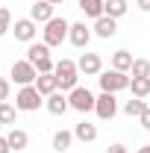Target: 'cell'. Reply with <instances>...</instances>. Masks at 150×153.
<instances>
[{"label":"cell","mask_w":150,"mask_h":153,"mask_svg":"<svg viewBox=\"0 0 150 153\" xmlns=\"http://www.w3.org/2000/svg\"><path fill=\"white\" fill-rule=\"evenodd\" d=\"M53 74H56L59 88H62V91H74L76 82H79V68H76L74 59H59L56 68H53Z\"/></svg>","instance_id":"6da1fadb"},{"label":"cell","mask_w":150,"mask_h":153,"mask_svg":"<svg viewBox=\"0 0 150 153\" xmlns=\"http://www.w3.org/2000/svg\"><path fill=\"white\" fill-rule=\"evenodd\" d=\"M127 9H130V3L127 0H103V15H109V18H124L127 15Z\"/></svg>","instance_id":"e0dca14e"},{"label":"cell","mask_w":150,"mask_h":153,"mask_svg":"<svg viewBox=\"0 0 150 153\" xmlns=\"http://www.w3.org/2000/svg\"><path fill=\"white\" fill-rule=\"evenodd\" d=\"M68 103H71V109L76 112H94V103H97V97L88 91V88H82V85H76L74 91H68Z\"/></svg>","instance_id":"5b68a950"},{"label":"cell","mask_w":150,"mask_h":153,"mask_svg":"<svg viewBox=\"0 0 150 153\" xmlns=\"http://www.w3.org/2000/svg\"><path fill=\"white\" fill-rule=\"evenodd\" d=\"M76 68H79V74H85V76H100L103 74V59L97 53H82L76 59Z\"/></svg>","instance_id":"9c48e42d"},{"label":"cell","mask_w":150,"mask_h":153,"mask_svg":"<svg viewBox=\"0 0 150 153\" xmlns=\"http://www.w3.org/2000/svg\"><path fill=\"white\" fill-rule=\"evenodd\" d=\"M91 33H94L97 38H115V33H118V21H115V18H109V15H103V18H97V21H94Z\"/></svg>","instance_id":"7c38bea8"},{"label":"cell","mask_w":150,"mask_h":153,"mask_svg":"<svg viewBox=\"0 0 150 153\" xmlns=\"http://www.w3.org/2000/svg\"><path fill=\"white\" fill-rule=\"evenodd\" d=\"M44 106H47V112H50V115H65L68 109H71L68 94H62V91H53V94L44 100Z\"/></svg>","instance_id":"4fadbf2b"},{"label":"cell","mask_w":150,"mask_h":153,"mask_svg":"<svg viewBox=\"0 0 150 153\" xmlns=\"http://www.w3.org/2000/svg\"><path fill=\"white\" fill-rule=\"evenodd\" d=\"M74 138H79V141H97V124H91V121H79L74 127Z\"/></svg>","instance_id":"9a60e30c"},{"label":"cell","mask_w":150,"mask_h":153,"mask_svg":"<svg viewBox=\"0 0 150 153\" xmlns=\"http://www.w3.org/2000/svg\"><path fill=\"white\" fill-rule=\"evenodd\" d=\"M12 79L18 82V85H33L38 79V71L33 62H27V59H21V62H12Z\"/></svg>","instance_id":"52a82bcc"},{"label":"cell","mask_w":150,"mask_h":153,"mask_svg":"<svg viewBox=\"0 0 150 153\" xmlns=\"http://www.w3.org/2000/svg\"><path fill=\"white\" fill-rule=\"evenodd\" d=\"M132 76H150V59H135L130 68Z\"/></svg>","instance_id":"d4e9b609"},{"label":"cell","mask_w":150,"mask_h":153,"mask_svg":"<svg viewBox=\"0 0 150 153\" xmlns=\"http://www.w3.org/2000/svg\"><path fill=\"white\" fill-rule=\"evenodd\" d=\"M132 53L130 50H115L112 53V68L115 71H124V74H130V68H132Z\"/></svg>","instance_id":"d6986e66"},{"label":"cell","mask_w":150,"mask_h":153,"mask_svg":"<svg viewBox=\"0 0 150 153\" xmlns=\"http://www.w3.org/2000/svg\"><path fill=\"white\" fill-rule=\"evenodd\" d=\"M6 138H9V147L12 150H27V144H30V135H27V130H21V127H12Z\"/></svg>","instance_id":"ac0fdd59"},{"label":"cell","mask_w":150,"mask_h":153,"mask_svg":"<svg viewBox=\"0 0 150 153\" xmlns=\"http://www.w3.org/2000/svg\"><path fill=\"white\" fill-rule=\"evenodd\" d=\"M91 27H85V21H76V24H71V33H68V41L74 44V47H88V41H91Z\"/></svg>","instance_id":"30bf717a"},{"label":"cell","mask_w":150,"mask_h":153,"mask_svg":"<svg viewBox=\"0 0 150 153\" xmlns=\"http://www.w3.org/2000/svg\"><path fill=\"white\" fill-rule=\"evenodd\" d=\"M50 3H53V6H59V3H65V0H50Z\"/></svg>","instance_id":"d6a6232c"},{"label":"cell","mask_w":150,"mask_h":153,"mask_svg":"<svg viewBox=\"0 0 150 153\" xmlns=\"http://www.w3.org/2000/svg\"><path fill=\"white\" fill-rule=\"evenodd\" d=\"M47 56H50V47H47L44 41H33V44L27 47V62H33V65H36L38 59H47Z\"/></svg>","instance_id":"ffe728a7"},{"label":"cell","mask_w":150,"mask_h":153,"mask_svg":"<svg viewBox=\"0 0 150 153\" xmlns=\"http://www.w3.org/2000/svg\"><path fill=\"white\" fill-rule=\"evenodd\" d=\"M71 144H74V130H56L53 138H50V147L56 153H65Z\"/></svg>","instance_id":"5bb4252c"},{"label":"cell","mask_w":150,"mask_h":153,"mask_svg":"<svg viewBox=\"0 0 150 153\" xmlns=\"http://www.w3.org/2000/svg\"><path fill=\"white\" fill-rule=\"evenodd\" d=\"M9 30H12V12H9L6 6H0V38L6 36Z\"/></svg>","instance_id":"484cf974"},{"label":"cell","mask_w":150,"mask_h":153,"mask_svg":"<svg viewBox=\"0 0 150 153\" xmlns=\"http://www.w3.org/2000/svg\"><path fill=\"white\" fill-rule=\"evenodd\" d=\"M106 153H127V147H124V144H109Z\"/></svg>","instance_id":"f546056e"},{"label":"cell","mask_w":150,"mask_h":153,"mask_svg":"<svg viewBox=\"0 0 150 153\" xmlns=\"http://www.w3.org/2000/svg\"><path fill=\"white\" fill-rule=\"evenodd\" d=\"M138 121H141V127H144V130L150 133V106L144 109V112H141V118H138Z\"/></svg>","instance_id":"83f0119b"},{"label":"cell","mask_w":150,"mask_h":153,"mask_svg":"<svg viewBox=\"0 0 150 153\" xmlns=\"http://www.w3.org/2000/svg\"><path fill=\"white\" fill-rule=\"evenodd\" d=\"M130 79H132V76H127L124 71H115V68H109V71H103V74L97 76L100 91H112V94L124 91V88H130Z\"/></svg>","instance_id":"277c9868"},{"label":"cell","mask_w":150,"mask_h":153,"mask_svg":"<svg viewBox=\"0 0 150 153\" xmlns=\"http://www.w3.org/2000/svg\"><path fill=\"white\" fill-rule=\"evenodd\" d=\"M41 33H44V44H47V47H59V44L68 38V33H71V24L65 18H50L44 24Z\"/></svg>","instance_id":"7a4b0ae2"},{"label":"cell","mask_w":150,"mask_h":153,"mask_svg":"<svg viewBox=\"0 0 150 153\" xmlns=\"http://www.w3.org/2000/svg\"><path fill=\"white\" fill-rule=\"evenodd\" d=\"M9 91H12L9 79H6V76H0V103H6V100H9Z\"/></svg>","instance_id":"4316f807"},{"label":"cell","mask_w":150,"mask_h":153,"mask_svg":"<svg viewBox=\"0 0 150 153\" xmlns=\"http://www.w3.org/2000/svg\"><path fill=\"white\" fill-rule=\"evenodd\" d=\"M15 121H18V106H12V103H0V124L15 127Z\"/></svg>","instance_id":"cb8c5ba5"},{"label":"cell","mask_w":150,"mask_h":153,"mask_svg":"<svg viewBox=\"0 0 150 153\" xmlns=\"http://www.w3.org/2000/svg\"><path fill=\"white\" fill-rule=\"evenodd\" d=\"M30 18L36 21V24H47L50 18H56V15H53V3H50V0H36V3L30 6Z\"/></svg>","instance_id":"8fae6325"},{"label":"cell","mask_w":150,"mask_h":153,"mask_svg":"<svg viewBox=\"0 0 150 153\" xmlns=\"http://www.w3.org/2000/svg\"><path fill=\"white\" fill-rule=\"evenodd\" d=\"M12 33H15V38L18 41H24V44H33L38 36V24L33 18H18L15 21V27H12Z\"/></svg>","instance_id":"ba28073f"},{"label":"cell","mask_w":150,"mask_h":153,"mask_svg":"<svg viewBox=\"0 0 150 153\" xmlns=\"http://www.w3.org/2000/svg\"><path fill=\"white\" fill-rule=\"evenodd\" d=\"M94 115L100 121H112L115 115H118V97L112 91H100L97 94V103H94Z\"/></svg>","instance_id":"8992f818"},{"label":"cell","mask_w":150,"mask_h":153,"mask_svg":"<svg viewBox=\"0 0 150 153\" xmlns=\"http://www.w3.org/2000/svg\"><path fill=\"white\" fill-rule=\"evenodd\" d=\"M79 9L85 18H103V0H79Z\"/></svg>","instance_id":"44dd1931"},{"label":"cell","mask_w":150,"mask_h":153,"mask_svg":"<svg viewBox=\"0 0 150 153\" xmlns=\"http://www.w3.org/2000/svg\"><path fill=\"white\" fill-rule=\"evenodd\" d=\"M135 6H138L141 12H150V0H135Z\"/></svg>","instance_id":"4dcf8cb0"},{"label":"cell","mask_w":150,"mask_h":153,"mask_svg":"<svg viewBox=\"0 0 150 153\" xmlns=\"http://www.w3.org/2000/svg\"><path fill=\"white\" fill-rule=\"evenodd\" d=\"M41 103H44V94L36 88V82H33V85H21V91L15 94V106H18V112H38Z\"/></svg>","instance_id":"3957f363"},{"label":"cell","mask_w":150,"mask_h":153,"mask_svg":"<svg viewBox=\"0 0 150 153\" xmlns=\"http://www.w3.org/2000/svg\"><path fill=\"white\" fill-rule=\"evenodd\" d=\"M0 153H12V147H9V138H6V135H0Z\"/></svg>","instance_id":"f1b7e54d"},{"label":"cell","mask_w":150,"mask_h":153,"mask_svg":"<svg viewBox=\"0 0 150 153\" xmlns=\"http://www.w3.org/2000/svg\"><path fill=\"white\" fill-rule=\"evenodd\" d=\"M36 88H38L44 97H50L53 91H59V79H56V74H38Z\"/></svg>","instance_id":"2e32d148"},{"label":"cell","mask_w":150,"mask_h":153,"mask_svg":"<svg viewBox=\"0 0 150 153\" xmlns=\"http://www.w3.org/2000/svg\"><path fill=\"white\" fill-rule=\"evenodd\" d=\"M138 153H150V144H144V147H138Z\"/></svg>","instance_id":"1f68e13d"},{"label":"cell","mask_w":150,"mask_h":153,"mask_svg":"<svg viewBox=\"0 0 150 153\" xmlns=\"http://www.w3.org/2000/svg\"><path fill=\"white\" fill-rule=\"evenodd\" d=\"M130 91H132V97H147L150 94V76H132Z\"/></svg>","instance_id":"7402d4cb"},{"label":"cell","mask_w":150,"mask_h":153,"mask_svg":"<svg viewBox=\"0 0 150 153\" xmlns=\"http://www.w3.org/2000/svg\"><path fill=\"white\" fill-rule=\"evenodd\" d=\"M147 109V103H144V97H130L127 103H124V115H130V118H141V112Z\"/></svg>","instance_id":"603a6c76"}]
</instances>
